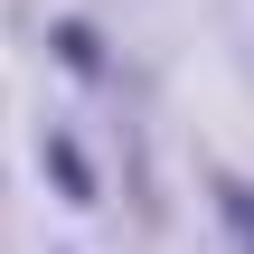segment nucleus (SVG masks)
<instances>
[{
    "label": "nucleus",
    "mask_w": 254,
    "mask_h": 254,
    "mask_svg": "<svg viewBox=\"0 0 254 254\" xmlns=\"http://www.w3.org/2000/svg\"><path fill=\"white\" fill-rule=\"evenodd\" d=\"M57 57H66V75H104V38L85 19H57Z\"/></svg>",
    "instance_id": "nucleus-1"
},
{
    "label": "nucleus",
    "mask_w": 254,
    "mask_h": 254,
    "mask_svg": "<svg viewBox=\"0 0 254 254\" xmlns=\"http://www.w3.org/2000/svg\"><path fill=\"white\" fill-rule=\"evenodd\" d=\"M47 179H57V189H66L75 207H94V170L75 160V141H47Z\"/></svg>",
    "instance_id": "nucleus-2"
},
{
    "label": "nucleus",
    "mask_w": 254,
    "mask_h": 254,
    "mask_svg": "<svg viewBox=\"0 0 254 254\" xmlns=\"http://www.w3.org/2000/svg\"><path fill=\"white\" fill-rule=\"evenodd\" d=\"M217 207H226V236L254 254V189H236V179H226V189H217Z\"/></svg>",
    "instance_id": "nucleus-3"
}]
</instances>
